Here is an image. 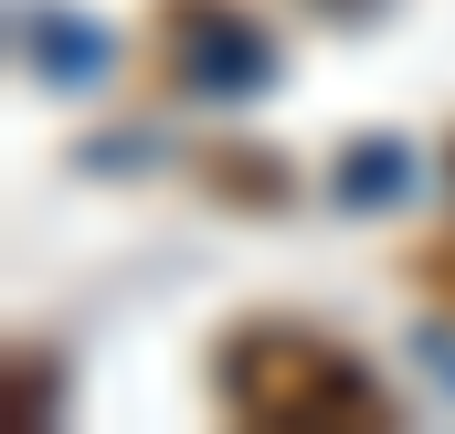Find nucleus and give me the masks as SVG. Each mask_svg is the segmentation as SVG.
Wrapping results in <instances>:
<instances>
[{"mask_svg": "<svg viewBox=\"0 0 455 434\" xmlns=\"http://www.w3.org/2000/svg\"><path fill=\"white\" fill-rule=\"evenodd\" d=\"M265 170H275L265 149H212V159H202V181L233 191V202H286V181H265Z\"/></svg>", "mask_w": 455, "mask_h": 434, "instance_id": "obj_3", "label": "nucleus"}, {"mask_svg": "<svg viewBox=\"0 0 455 434\" xmlns=\"http://www.w3.org/2000/svg\"><path fill=\"white\" fill-rule=\"evenodd\" d=\"M170 53H180V85H202V96H254L275 75L265 32L233 0H170Z\"/></svg>", "mask_w": 455, "mask_h": 434, "instance_id": "obj_2", "label": "nucleus"}, {"mask_svg": "<svg viewBox=\"0 0 455 434\" xmlns=\"http://www.w3.org/2000/svg\"><path fill=\"white\" fill-rule=\"evenodd\" d=\"M223 403H233V424H307V434H381L392 424V392L349 360L329 328H307V318H243L223 339Z\"/></svg>", "mask_w": 455, "mask_h": 434, "instance_id": "obj_1", "label": "nucleus"}, {"mask_svg": "<svg viewBox=\"0 0 455 434\" xmlns=\"http://www.w3.org/2000/svg\"><path fill=\"white\" fill-rule=\"evenodd\" d=\"M424 286H435V297L455 308V244H424Z\"/></svg>", "mask_w": 455, "mask_h": 434, "instance_id": "obj_5", "label": "nucleus"}, {"mask_svg": "<svg viewBox=\"0 0 455 434\" xmlns=\"http://www.w3.org/2000/svg\"><path fill=\"white\" fill-rule=\"evenodd\" d=\"M349 202H392V191H403V149H392V138H381V149H371V138H360V149H349V181H339Z\"/></svg>", "mask_w": 455, "mask_h": 434, "instance_id": "obj_4", "label": "nucleus"}]
</instances>
